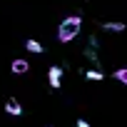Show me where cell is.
Here are the masks:
<instances>
[{
  "label": "cell",
  "instance_id": "1",
  "mask_svg": "<svg viewBox=\"0 0 127 127\" xmlns=\"http://www.w3.org/2000/svg\"><path fill=\"white\" fill-rule=\"evenodd\" d=\"M80 30H82V18L80 15H67L57 28V40L60 42H70V40H75L80 35Z\"/></svg>",
  "mask_w": 127,
  "mask_h": 127
},
{
  "label": "cell",
  "instance_id": "3",
  "mask_svg": "<svg viewBox=\"0 0 127 127\" xmlns=\"http://www.w3.org/2000/svg\"><path fill=\"white\" fill-rule=\"evenodd\" d=\"M47 80H50V87H52V90L62 87V67H60V65H50V70H47Z\"/></svg>",
  "mask_w": 127,
  "mask_h": 127
},
{
  "label": "cell",
  "instance_id": "10",
  "mask_svg": "<svg viewBox=\"0 0 127 127\" xmlns=\"http://www.w3.org/2000/svg\"><path fill=\"white\" fill-rule=\"evenodd\" d=\"M75 125H77V127H92V125H90V122H87V120H77V122H75Z\"/></svg>",
  "mask_w": 127,
  "mask_h": 127
},
{
  "label": "cell",
  "instance_id": "6",
  "mask_svg": "<svg viewBox=\"0 0 127 127\" xmlns=\"http://www.w3.org/2000/svg\"><path fill=\"white\" fill-rule=\"evenodd\" d=\"M25 50H28V52H35V55H42V52H45V45H42V42H37V40H32V37H30V40H28V42H25Z\"/></svg>",
  "mask_w": 127,
  "mask_h": 127
},
{
  "label": "cell",
  "instance_id": "4",
  "mask_svg": "<svg viewBox=\"0 0 127 127\" xmlns=\"http://www.w3.org/2000/svg\"><path fill=\"white\" fill-rule=\"evenodd\" d=\"M28 70H30V62L23 60V57H18V60L10 62V72H13V75H25Z\"/></svg>",
  "mask_w": 127,
  "mask_h": 127
},
{
  "label": "cell",
  "instance_id": "2",
  "mask_svg": "<svg viewBox=\"0 0 127 127\" xmlns=\"http://www.w3.org/2000/svg\"><path fill=\"white\" fill-rule=\"evenodd\" d=\"M85 57H87V60H92V67H97V70H100V57H97V40H95V37H90V40H87V45H85Z\"/></svg>",
  "mask_w": 127,
  "mask_h": 127
},
{
  "label": "cell",
  "instance_id": "7",
  "mask_svg": "<svg viewBox=\"0 0 127 127\" xmlns=\"http://www.w3.org/2000/svg\"><path fill=\"white\" fill-rule=\"evenodd\" d=\"M102 30L105 32H125L127 25L125 23H102Z\"/></svg>",
  "mask_w": 127,
  "mask_h": 127
},
{
  "label": "cell",
  "instance_id": "8",
  "mask_svg": "<svg viewBox=\"0 0 127 127\" xmlns=\"http://www.w3.org/2000/svg\"><path fill=\"white\" fill-rule=\"evenodd\" d=\"M85 77L92 80V82H100V80H105V72L97 70V67H90V70H85Z\"/></svg>",
  "mask_w": 127,
  "mask_h": 127
},
{
  "label": "cell",
  "instance_id": "9",
  "mask_svg": "<svg viewBox=\"0 0 127 127\" xmlns=\"http://www.w3.org/2000/svg\"><path fill=\"white\" fill-rule=\"evenodd\" d=\"M115 80H117L120 85H125V87H127V67H120V70H115Z\"/></svg>",
  "mask_w": 127,
  "mask_h": 127
},
{
  "label": "cell",
  "instance_id": "5",
  "mask_svg": "<svg viewBox=\"0 0 127 127\" xmlns=\"http://www.w3.org/2000/svg\"><path fill=\"white\" fill-rule=\"evenodd\" d=\"M5 112L13 115V117H20V115H23V105H20L15 97H10V100L5 102Z\"/></svg>",
  "mask_w": 127,
  "mask_h": 127
}]
</instances>
